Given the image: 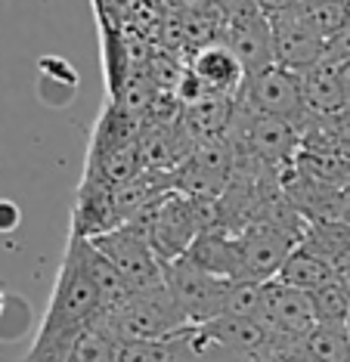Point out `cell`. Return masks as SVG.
Here are the masks:
<instances>
[{"label":"cell","mask_w":350,"mask_h":362,"mask_svg":"<svg viewBox=\"0 0 350 362\" xmlns=\"http://www.w3.org/2000/svg\"><path fill=\"white\" fill-rule=\"evenodd\" d=\"M99 254L112 260V267L124 276V282L130 285V291H149V288L164 285V263L158 260L155 248L149 245V238L124 223L106 235L90 238Z\"/></svg>","instance_id":"6"},{"label":"cell","mask_w":350,"mask_h":362,"mask_svg":"<svg viewBox=\"0 0 350 362\" xmlns=\"http://www.w3.org/2000/svg\"><path fill=\"white\" fill-rule=\"evenodd\" d=\"M69 362H118V341L99 325H90L72 347Z\"/></svg>","instance_id":"24"},{"label":"cell","mask_w":350,"mask_h":362,"mask_svg":"<svg viewBox=\"0 0 350 362\" xmlns=\"http://www.w3.org/2000/svg\"><path fill=\"white\" fill-rule=\"evenodd\" d=\"M186 71L211 93H223L236 103L245 96L248 71L239 62V56L230 50L227 40H211L205 47H196L193 56H189Z\"/></svg>","instance_id":"11"},{"label":"cell","mask_w":350,"mask_h":362,"mask_svg":"<svg viewBox=\"0 0 350 362\" xmlns=\"http://www.w3.org/2000/svg\"><path fill=\"white\" fill-rule=\"evenodd\" d=\"M301 242V235L270 223H252L242 229V282H273Z\"/></svg>","instance_id":"8"},{"label":"cell","mask_w":350,"mask_h":362,"mask_svg":"<svg viewBox=\"0 0 350 362\" xmlns=\"http://www.w3.org/2000/svg\"><path fill=\"white\" fill-rule=\"evenodd\" d=\"M270 28H273V47H276V65L298 71V75L322 65V37L307 25L301 4L295 10L273 13Z\"/></svg>","instance_id":"10"},{"label":"cell","mask_w":350,"mask_h":362,"mask_svg":"<svg viewBox=\"0 0 350 362\" xmlns=\"http://www.w3.org/2000/svg\"><path fill=\"white\" fill-rule=\"evenodd\" d=\"M276 282L288 285V288H298V291H307L313 294L316 288H322L326 282H332V267L320 254H313L307 245H298L291 251V257L286 260V267L279 269Z\"/></svg>","instance_id":"20"},{"label":"cell","mask_w":350,"mask_h":362,"mask_svg":"<svg viewBox=\"0 0 350 362\" xmlns=\"http://www.w3.org/2000/svg\"><path fill=\"white\" fill-rule=\"evenodd\" d=\"M301 13L322 40L350 25V0H301Z\"/></svg>","instance_id":"21"},{"label":"cell","mask_w":350,"mask_h":362,"mask_svg":"<svg viewBox=\"0 0 350 362\" xmlns=\"http://www.w3.org/2000/svg\"><path fill=\"white\" fill-rule=\"evenodd\" d=\"M242 103L248 109L270 115V118H282L295 127H301L310 118V112L304 105V93H301V75L291 69H282V65H270V69L248 78Z\"/></svg>","instance_id":"7"},{"label":"cell","mask_w":350,"mask_h":362,"mask_svg":"<svg viewBox=\"0 0 350 362\" xmlns=\"http://www.w3.org/2000/svg\"><path fill=\"white\" fill-rule=\"evenodd\" d=\"M121 226L118 208H115V189L103 180L84 174V183L78 189V202L72 214V235L78 238H96Z\"/></svg>","instance_id":"12"},{"label":"cell","mask_w":350,"mask_h":362,"mask_svg":"<svg viewBox=\"0 0 350 362\" xmlns=\"http://www.w3.org/2000/svg\"><path fill=\"white\" fill-rule=\"evenodd\" d=\"M208 341L220 344V347H230V350H239V353H254L266 362V353H270V344H273V334L266 332V325L261 319H245V316H230L223 313L214 322L208 325H198Z\"/></svg>","instance_id":"15"},{"label":"cell","mask_w":350,"mask_h":362,"mask_svg":"<svg viewBox=\"0 0 350 362\" xmlns=\"http://www.w3.org/2000/svg\"><path fill=\"white\" fill-rule=\"evenodd\" d=\"M180 118L186 130L193 134L196 139H214V136H227L230 127H232V118L239 112V103L230 100L223 93H211L205 90L198 100L180 105Z\"/></svg>","instance_id":"16"},{"label":"cell","mask_w":350,"mask_h":362,"mask_svg":"<svg viewBox=\"0 0 350 362\" xmlns=\"http://www.w3.org/2000/svg\"><path fill=\"white\" fill-rule=\"evenodd\" d=\"M0 313H4V294H0Z\"/></svg>","instance_id":"33"},{"label":"cell","mask_w":350,"mask_h":362,"mask_svg":"<svg viewBox=\"0 0 350 362\" xmlns=\"http://www.w3.org/2000/svg\"><path fill=\"white\" fill-rule=\"evenodd\" d=\"M301 93L307 112L316 118H335L350 109L335 65H316V69L301 71Z\"/></svg>","instance_id":"17"},{"label":"cell","mask_w":350,"mask_h":362,"mask_svg":"<svg viewBox=\"0 0 350 362\" xmlns=\"http://www.w3.org/2000/svg\"><path fill=\"white\" fill-rule=\"evenodd\" d=\"M236 177V146L230 136L198 139L193 155L174 170V189L189 199L220 202Z\"/></svg>","instance_id":"5"},{"label":"cell","mask_w":350,"mask_h":362,"mask_svg":"<svg viewBox=\"0 0 350 362\" xmlns=\"http://www.w3.org/2000/svg\"><path fill=\"white\" fill-rule=\"evenodd\" d=\"M329 267H332V279H335V282H341L344 288H350V248L341 251L338 257L329 263Z\"/></svg>","instance_id":"28"},{"label":"cell","mask_w":350,"mask_h":362,"mask_svg":"<svg viewBox=\"0 0 350 362\" xmlns=\"http://www.w3.org/2000/svg\"><path fill=\"white\" fill-rule=\"evenodd\" d=\"M193 328L196 325L183 328L180 334L162 337V341L118 344V362H198Z\"/></svg>","instance_id":"19"},{"label":"cell","mask_w":350,"mask_h":362,"mask_svg":"<svg viewBox=\"0 0 350 362\" xmlns=\"http://www.w3.org/2000/svg\"><path fill=\"white\" fill-rule=\"evenodd\" d=\"M310 300L320 325H350V288L332 279L322 288H316Z\"/></svg>","instance_id":"23"},{"label":"cell","mask_w":350,"mask_h":362,"mask_svg":"<svg viewBox=\"0 0 350 362\" xmlns=\"http://www.w3.org/2000/svg\"><path fill=\"white\" fill-rule=\"evenodd\" d=\"M211 4L218 6V13L223 16V25H227V22H242V19H248V16L261 13V6H257L254 0H211Z\"/></svg>","instance_id":"27"},{"label":"cell","mask_w":350,"mask_h":362,"mask_svg":"<svg viewBox=\"0 0 350 362\" xmlns=\"http://www.w3.org/2000/svg\"><path fill=\"white\" fill-rule=\"evenodd\" d=\"M335 69H338L341 87H344V96H347V103H350V59H347V62H341V65H335Z\"/></svg>","instance_id":"32"},{"label":"cell","mask_w":350,"mask_h":362,"mask_svg":"<svg viewBox=\"0 0 350 362\" xmlns=\"http://www.w3.org/2000/svg\"><path fill=\"white\" fill-rule=\"evenodd\" d=\"M19 208L13 202H0V233H13L19 226Z\"/></svg>","instance_id":"29"},{"label":"cell","mask_w":350,"mask_h":362,"mask_svg":"<svg viewBox=\"0 0 350 362\" xmlns=\"http://www.w3.org/2000/svg\"><path fill=\"white\" fill-rule=\"evenodd\" d=\"M261 322L266 325V332L282 341H295L304 344L307 334L316 325V313H313V300L307 291L288 288L282 282H264V307H261Z\"/></svg>","instance_id":"9"},{"label":"cell","mask_w":350,"mask_h":362,"mask_svg":"<svg viewBox=\"0 0 350 362\" xmlns=\"http://www.w3.org/2000/svg\"><path fill=\"white\" fill-rule=\"evenodd\" d=\"M186 260H193L205 273L227 279V282H242V245L239 235L214 229L205 233L193 242V248L186 251Z\"/></svg>","instance_id":"14"},{"label":"cell","mask_w":350,"mask_h":362,"mask_svg":"<svg viewBox=\"0 0 350 362\" xmlns=\"http://www.w3.org/2000/svg\"><path fill=\"white\" fill-rule=\"evenodd\" d=\"M72 245H74V251H78L81 263H84L87 276L94 279L99 298H103V313H109V310H115V307H121V303L128 300L133 291H130V285L124 282V276L112 267V260L106 257V254H99V251L94 248V242H90V238L72 235Z\"/></svg>","instance_id":"18"},{"label":"cell","mask_w":350,"mask_h":362,"mask_svg":"<svg viewBox=\"0 0 350 362\" xmlns=\"http://www.w3.org/2000/svg\"><path fill=\"white\" fill-rule=\"evenodd\" d=\"M96 325L106 334H112L118 344H137V341H162V337L180 334L189 328L183 310L177 307L168 285L149 288V291H133L121 307L96 319Z\"/></svg>","instance_id":"2"},{"label":"cell","mask_w":350,"mask_h":362,"mask_svg":"<svg viewBox=\"0 0 350 362\" xmlns=\"http://www.w3.org/2000/svg\"><path fill=\"white\" fill-rule=\"evenodd\" d=\"M223 40L239 56V62L245 65L248 78L276 65V47H273V28L266 13L248 16L242 22H227L223 25Z\"/></svg>","instance_id":"13"},{"label":"cell","mask_w":350,"mask_h":362,"mask_svg":"<svg viewBox=\"0 0 350 362\" xmlns=\"http://www.w3.org/2000/svg\"><path fill=\"white\" fill-rule=\"evenodd\" d=\"M128 223L149 238V245L155 248L162 263L186 257L193 242L202 235V226H198L196 217V202L180 195L177 189L168 192L164 199H158L143 214H137L133 220H128Z\"/></svg>","instance_id":"3"},{"label":"cell","mask_w":350,"mask_h":362,"mask_svg":"<svg viewBox=\"0 0 350 362\" xmlns=\"http://www.w3.org/2000/svg\"><path fill=\"white\" fill-rule=\"evenodd\" d=\"M276 362H316V359L310 356V353H307L304 344H298V347H291V350L282 353V356H279Z\"/></svg>","instance_id":"31"},{"label":"cell","mask_w":350,"mask_h":362,"mask_svg":"<svg viewBox=\"0 0 350 362\" xmlns=\"http://www.w3.org/2000/svg\"><path fill=\"white\" fill-rule=\"evenodd\" d=\"M304 347L316 362H350V325H316Z\"/></svg>","instance_id":"22"},{"label":"cell","mask_w":350,"mask_h":362,"mask_svg":"<svg viewBox=\"0 0 350 362\" xmlns=\"http://www.w3.org/2000/svg\"><path fill=\"white\" fill-rule=\"evenodd\" d=\"M350 59V25L335 37L322 40V65H341Z\"/></svg>","instance_id":"26"},{"label":"cell","mask_w":350,"mask_h":362,"mask_svg":"<svg viewBox=\"0 0 350 362\" xmlns=\"http://www.w3.org/2000/svg\"><path fill=\"white\" fill-rule=\"evenodd\" d=\"M164 285L174 294V300H177L189 325H208L227 313L232 282L205 273L186 257L164 263Z\"/></svg>","instance_id":"4"},{"label":"cell","mask_w":350,"mask_h":362,"mask_svg":"<svg viewBox=\"0 0 350 362\" xmlns=\"http://www.w3.org/2000/svg\"><path fill=\"white\" fill-rule=\"evenodd\" d=\"M261 307H264V282H232L227 300L230 316L261 319Z\"/></svg>","instance_id":"25"},{"label":"cell","mask_w":350,"mask_h":362,"mask_svg":"<svg viewBox=\"0 0 350 362\" xmlns=\"http://www.w3.org/2000/svg\"><path fill=\"white\" fill-rule=\"evenodd\" d=\"M99 316H103V298H99L94 279L87 276L74 245L69 242L47 316L25 362H69L78 337L90 325H96Z\"/></svg>","instance_id":"1"},{"label":"cell","mask_w":350,"mask_h":362,"mask_svg":"<svg viewBox=\"0 0 350 362\" xmlns=\"http://www.w3.org/2000/svg\"><path fill=\"white\" fill-rule=\"evenodd\" d=\"M257 6H261V13L273 16V13H286V10H295L301 0H254Z\"/></svg>","instance_id":"30"}]
</instances>
